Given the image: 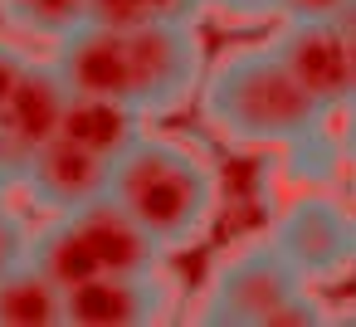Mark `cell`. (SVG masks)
<instances>
[{
    "label": "cell",
    "mask_w": 356,
    "mask_h": 327,
    "mask_svg": "<svg viewBox=\"0 0 356 327\" xmlns=\"http://www.w3.org/2000/svg\"><path fill=\"white\" fill-rule=\"evenodd\" d=\"M54 64L74 93L127 103L147 118H171L205 83V45L195 20L161 25H83L54 45Z\"/></svg>",
    "instance_id": "obj_1"
},
{
    "label": "cell",
    "mask_w": 356,
    "mask_h": 327,
    "mask_svg": "<svg viewBox=\"0 0 356 327\" xmlns=\"http://www.w3.org/2000/svg\"><path fill=\"white\" fill-rule=\"evenodd\" d=\"M108 196L161 244V254L191 249L220 215V166L181 137L142 132L113 166Z\"/></svg>",
    "instance_id": "obj_2"
},
{
    "label": "cell",
    "mask_w": 356,
    "mask_h": 327,
    "mask_svg": "<svg viewBox=\"0 0 356 327\" xmlns=\"http://www.w3.org/2000/svg\"><path fill=\"white\" fill-rule=\"evenodd\" d=\"M200 118L234 147L293 152L332 118L278 59L273 45H244L215 59L200 83Z\"/></svg>",
    "instance_id": "obj_3"
},
{
    "label": "cell",
    "mask_w": 356,
    "mask_h": 327,
    "mask_svg": "<svg viewBox=\"0 0 356 327\" xmlns=\"http://www.w3.org/2000/svg\"><path fill=\"white\" fill-rule=\"evenodd\" d=\"M161 244L113 200H88L79 210H59L44 225H35L30 264H40L64 293L79 283H93L103 273H132L161 264Z\"/></svg>",
    "instance_id": "obj_4"
},
{
    "label": "cell",
    "mask_w": 356,
    "mask_h": 327,
    "mask_svg": "<svg viewBox=\"0 0 356 327\" xmlns=\"http://www.w3.org/2000/svg\"><path fill=\"white\" fill-rule=\"evenodd\" d=\"M195 322H215V327H317V322H327V308L307 293V278L264 234V239L239 244L234 254H225L215 264L205 298L195 308Z\"/></svg>",
    "instance_id": "obj_5"
},
{
    "label": "cell",
    "mask_w": 356,
    "mask_h": 327,
    "mask_svg": "<svg viewBox=\"0 0 356 327\" xmlns=\"http://www.w3.org/2000/svg\"><path fill=\"white\" fill-rule=\"evenodd\" d=\"M268 239L278 244V254H283L307 283H312V278H337L341 269L356 264V215H351L341 200L322 196V191L293 196V200L278 210Z\"/></svg>",
    "instance_id": "obj_6"
},
{
    "label": "cell",
    "mask_w": 356,
    "mask_h": 327,
    "mask_svg": "<svg viewBox=\"0 0 356 327\" xmlns=\"http://www.w3.org/2000/svg\"><path fill=\"white\" fill-rule=\"evenodd\" d=\"M268 45L327 113L356 108V54L341 20H288Z\"/></svg>",
    "instance_id": "obj_7"
},
{
    "label": "cell",
    "mask_w": 356,
    "mask_h": 327,
    "mask_svg": "<svg viewBox=\"0 0 356 327\" xmlns=\"http://www.w3.org/2000/svg\"><path fill=\"white\" fill-rule=\"evenodd\" d=\"M181 303V283L152 264L132 273H103L69 288V327H152L166 322Z\"/></svg>",
    "instance_id": "obj_8"
},
{
    "label": "cell",
    "mask_w": 356,
    "mask_h": 327,
    "mask_svg": "<svg viewBox=\"0 0 356 327\" xmlns=\"http://www.w3.org/2000/svg\"><path fill=\"white\" fill-rule=\"evenodd\" d=\"M69 83L59 74L54 59H30L20 88L10 93V103L0 108V176L15 186V176L25 171V161L59 137L64 127V108H69Z\"/></svg>",
    "instance_id": "obj_9"
},
{
    "label": "cell",
    "mask_w": 356,
    "mask_h": 327,
    "mask_svg": "<svg viewBox=\"0 0 356 327\" xmlns=\"http://www.w3.org/2000/svg\"><path fill=\"white\" fill-rule=\"evenodd\" d=\"M113 166H118L113 157H103V152H93V147L59 132L54 142H44L25 161V171L15 176V191L30 205L59 215V210H79L88 200H103L108 186H113Z\"/></svg>",
    "instance_id": "obj_10"
},
{
    "label": "cell",
    "mask_w": 356,
    "mask_h": 327,
    "mask_svg": "<svg viewBox=\"0 0 356 327\" xmlns=\"http://www.w3.org/2000/svg\"><path fill=\"white\" fill-rule=\"evenodd\" d=\"M147 113L127 108V103H113V98H93V93H69V108H64V137L103 152V157H122L142 132H147Z\"/></svg>",
    "instance_id": "obj_11"
},
{
    "label": "cell",
    "mask_w": 356,
    "mask_h": 327,
    "mask_svg": "<svg viewBox=\"0 0 356 327\" xmlns=\"http://www.w3.org/2000/svg\"><path fill=\"white\" fill-rule=\"evenodd\" d=\"M0 327H69V293L25 259L0 273Z\"/></svg>",
    "instance_id": "obj_12"
},
{
    "label": "cell",
    "mask_w": 356,
    "mask_h": 327,
    "mask_svg": "<svg viewBox=\"0 0 356 327\" xmlns=\"http://www.w3.org/2000/svg\"><path fill=\"white\" fill-rule=\"evenodd\" d=\"M0 20L25 40L59 45L93 20V0H0Z\"/></svg>",
    "instance_id": "obj_13"
},
{
    "label": "cell",
    "mask_w": 356,
    "mask_h": 327,
    "mask_svg": "<svg viewBox=\"0 0 356 327\" xmlns=\"http://www.w3.org/2000/svg\"><path fill=\"white\" fill-rule=\"evenodd\" d=\"M205 0H93V25H161L195 20Z\"/></svg>",
    "instance_id": "obj_14"
},
{
    "label": "cell",
    "mask_w": 356,
    "mask_h": 327,
    "mask_svg": "<svg viewBox=\"0 0 356 327\" xmlns=\"http://www.w3.org/2000/svg\"><path fill=\"white\" fill-rule=\"evenodd\" d=\"M15 196H20V191L0 176V273H10L15 264H25V259H30V239H35V230H30V220L20 215Z\"/></svg>",
    "instance_id": "obj_15"
},
{
    "label": "cell",
    "mask_w": 356,
    "mask_h": 327,
    "mask_svg": "<svg viewBox=\"0 0 356 327\" xmlns=\"http://www.w3.org/2000/svg\"><path fill=\"white\" fill-rule=\"evenodd\" d=\"M30 49H20L15 40H0V108L10 103V93L20 88V79H25V69H30Z\"/></svg>",
    "instance_id": "obj_16"
},
{
    "label": "cell",
    "mask_w": 356,
    "mask_h": 327,
    "mask_svg": "<svg viewBox=\"0 0 356 327\" xmlns=\"http://www.w3.org/2000/svg\"><path fill=\"white\" fill-rule=\"evenodd\" d=\"M356 0H278L283 20H341Z\"/></svg>",
    "instance_id": "obj_17"
},
{
    "label": "cell",
    "mask_w": 356,
    "mask_h": 327,
    "mask_svg": "<svg viewBox=\"0 0 356 327\" xmlns=\"http://www.w3.org/2000/svg\"><path fill=\"white\" fill-rule=\"evenodd\" d=\"M205 10H215L225 20H268V15H283L278 0H205Z\"/></svg>",
    "instance_id": "obj_18"
},
{
    "label": "cell",
    "mask_w": 356,
    "mask_h": 327,
    "mask_svg": "<svg viewBox=\"0 0 356 327\" xmlns=\"http://www.w3.org/2000/svg\"><path fill=\"white\" fill-rule=\"evenodd\" d=\"M341 25H346V35H351V54H356V6L341 15Z\"/></svg>",
    "instance_id": "obj_19"
},
{
    "label": "cell",
    "mask_w": 356,
    "mask_h": 327,
    "mask_svg": "<svg viewBox=\"0 0 356 327\" xmlns=\"http://www.w3.org/2000/svg\"><path fill=\"white\" fill-rule=\"evenodd\" d=\"M351 113H356V108H351Z\"/></svg>",
    "instance_id": "obj_20"
}]
</instances>
